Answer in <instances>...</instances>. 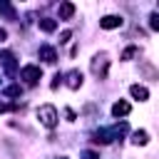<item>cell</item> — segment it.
Returning <instances> with one entry per match:
<instances>
[{
	"mask_svg": "<svg viewBox=\"0 0 159 159\" xmlns=\"http://www.w3.org/2000/svg\"><path fill=\"white\" fill-rule=\"evenodd\" d=\"M132 142H134V144H147V142H149V134H147L144 129H139V132L132 134Z\"/></svg>",
	"mask_w": 159,
	"mask_h": 159,
	"instance_id": "obj_13",
	"label": "cell"
},
{
	"mask_svg": "<svg viewBox=\"0 0 159 159\" xmlns=\"http://www.w3.org/2000/svg\"><path fill=\"white\" fill-rule=\"evenodd\" d=\"M5 37H7V32H5L2 27H0V40H5Z\"/></svg>",
	"mask_w": 159,
	"mask_h": 159,
	"instance_id": "obj_20",
	"label": "cell"
},
{
	"mask_svg": "<svg viewBox=\"0 0 159 159\" xmlns=\"http://www.w3.org/2000/svg\"><path fill=\"white\" fill-rule=\"evenodd\" d=\"M129 92H132V97H134V99H139V102H147V99H149V89H147V87H142V84H132V87H129Z\"/></svg>",
	"mask_w": 159,
	"mask_h": 159,
	"instance_id": "obj_8",
	"label": "cell"
},
{
	"mask_svg": "<svg viewBox=\"0 0 159 159\" xmlns=\"http://www.w3.org/2000/svg\"><path fill=\"white\" fill-rule=\"evenodd\" d=\"M0 12H2V15H7V17H15L12 5H10V2H5V0H0Z\"/></svg>",
	"mask_w": 159,
	"mask_h": 159,
	"instance_id": "obj_15",
	"label": "cell"
},
{
	"mask_svg": "<svg viewBox=\"0 0 159 159\" xmlns=\"http://www.w3.org/2000/svg\"><path fill=\"white\" fill-rule=\"evenodd\" d=\"M107 65H109L107 55L99 52V55H94V60H92V72H94L97 77H104V75H107Z\"/></svg>",
	"mask_w": 159,
	"mask_h": 159,
	"instance_id": "obj_3",
	"label": "cell"
},
{
	"mask_svg": "<svg viewBox=\"0 0 159 159\" xmlns=\"http://www.w3.org/2000/svg\"><path fill=\"white\" fill-rule=\"evenodd\" d=\"M0 65L5 67V72H7V75H15V72H17L15 55H12V52H7V50H2V52H0Z\"/></svg>",
	"mask_w": 159,
	"mask_h": 159,
	"instance_id": "obj_4",
	"label": "cell"
},
{
	"mask_svg": "<svg viewBox=\"0 0 159 159\" xmlns=\"http://www.w3.org/2000/svg\"><path fill=\"white\" fill-rule=\"evenodd\" d=\"M114 139V132L112 129H99V132H94V139L92 142H97V144H109Z\"/></svg>",
	"mask_w": 159,
	"mask_h": 159,
	"instance_id": "obj_9",
	"label": "cell"
},
{
	"mask_svg": "<svg viewBox=\"0 0 159 159\" xmlns=\"http://www.w3.org/2000/svg\"><path fill=\"white\" fill-rule=\"evenodd\" d=\"M70 37H72V32H70V30H65V32H62V35H60V42H67V40H70Z\"/></svg>",
	"mask_w": 159,
	"mask_h": 159,
	"instance_id": "obj_19",
	"label": "cell"
},
{
	"mask_svg": "<svg viewBox=\"0 0 159 159\" xmlns=\"http://www.w3.org/2000/svg\"><path fill=\"white\" fill-rule=\"evenodd\" d=\"M137 52H139V50H137V47H127V50H124V52H122V60H132V57H134V55H137Z\"/></svg>",
	"mask_w": 159,
	"mask_h": 159,
	"instance_id": "obj_16",
	"label": "cell"
},
{
	"mask_svg": "<svg viewBox=\"0 0 159 159\" xmlns=\"http://www.w3.org/2000/svg\"><path fill=\"white\" fill-rule=\"evenodd\" d=\"M82 159H99V154H97V152H89V149H87V152H82Z\"/></svg>",
	"mask_w": 159,
	"mask_h": 159,
	"instance_id": "obj_18",
	"label": "cell"
},
{
	"mask_svg": "<svg viewBox=\"0 0 159 159\" xmlns=\"http://www.w3.org/2000/svg\"><path fill=\"white\" fill-rule=\"evenodd\" d=\"M37 119L42 122V127L52 129V127L57 124V109H55L52 104H42V107L37 109Z\"/></svg>",
	"mask_w": 159,
	"mask_h": 159,
	"instance_id": "obj_1",
	"label": "cell"
},
{
	"mask_svg": "<svg viewBox=\"0 0 159 159\" xmlns=\"http://www.w3.org/2000/svg\"><path fill=\"white\" fill-rule=\"evenodd\" d=\"M60 159H65V157H60Z\"/></svg>",
	"mask_w": 159,
	"mask_h": 159,
	"instance_id": "obj_21",
	"label": "cell"
},
{
	"mask_svg": "<svg viewBox=\"0 0 159 159\" xmlns=\"http://www.w3.org/2000/svg\"><path fill=\"white\" fill-rule=\"evenodd\" d=\"M40 60H45L47 65H55V62H57V52H55V47L42 45V47H40Z\"/></svg>",
	"mask_w": 159,
	"mask_h": 159,
	"instance_id": "obj_6",
	"label": "cell"
},
{
	"mask_svg": "<svg viewBox=\"0 0 159 159\" xmlns=\"http://www.w3.org/2000/svg\"><path fill=\"white\" fill-rule=\"evenodd\" d=\"M75 15V5L72 2H62L60 5V20H70Z\"/></svg>",
	"mask_w": 159,
	"mask_h": 159,
	"instance_id": "obj_11",
	"label": "cell"
},
{
	"mask_svg": "<svg viewBox=\"0 0 159 159\" xmlns=\"http://www.w3.org/2000/svg\"><path fill=\"white\" fill-rule=\"evenodd\" d=\"M122 17L119 15H104L102 20H99V27H104V30H114V27H122Z\"/></svg>",
	"mask_w": 159,
	"mask_h": 159,
	"instance_id": "obj_5",
	"label": "cell"
},
{
	"mask_svg": "<svg viewBox=\"0 0 159 159\" xmlns=\"http://www.w3.org/2000/svg\"><path fill=\"white\" fill-rule=\"evenodd\" d=\"M37 25H40V30H45V32H55V27H57V22L50 20V17H42Z\"/></svg>",
	"mask_w": 159,
	"mask_h": 159,
	"instance_id": "obj_12",
	"label": "cell"
},
{
	"mask_svg": "<svg viewBox=\"0 0 159 159\" xmlns=\"http://www.w3.org/2000/svg\"><path fill=\"white\" fill-rule=\"evenodd\" d=\"M40 77H42V70L37 67V65H25L22 70H20V80H25V84H37L40 82Z\"/></svg>",
	"mask_w": 159,
	"mask_h": 159,
	"instance_id": "obj_2",
	"label": "cell"
},
{
	"mask_svg": "<svg viewBox=\"0 0 159 159\" xmlns=\"http://www.w3.org/2000/svg\"><path fill=\"white\" fill-rule=\"evenodd\" d=\"M129 109H132L129 102H122V99L112 104V114H114V117H124V114H129Z\"/></svg>",
	"mask_w": 159,
	"mask_h": 159,
	"instance_id": "obj_10",
	"label": "cell"
},
{
	"mask_svg": "<svg viewBox=\"0 0 159 159\" xmlns=\"http://www.w3.org/2000/svg\"><path fill=\"white\" fill-rule=\"evenodd\" d=\"M82 72L80 70H72V72H67V87L70 89H80V84H82Z\"/></svg>",
	"mask_w": 159,
	"mask_h": 159,
	"instance_id": "obj_7",
	"label": "cell"
},
{
	"mask_svg": "<svg viewBox=\"0 0 159 159\" xmlns=\"http://www.w3.org/2000/svg\"><path fill=\"white\" fill-rule=\"evenodd\" d=\"M2 92H5L7 97H20V94H22V89H20V84H10V87H5Z\"/></svg>",
	"mask_w": 159,
	"mask_h": 159,
	"instance_id": "obj_14",
	"label": "cell"
},
{
	"mask_svg": "<svg viewBox=\"0 0 159 159\" xmlns=\"http://www.w3.org/2000/svg\"><path fill=\"white\" fill-rule=\"evenodd\" d=\"M149 25H152V30H159V15H157V12L149 17Z\"/></svg>",
	"mask_w": 159,
	"mask_h": 159,
	"instance_id": "obj_17",
	"label": "cell"
}]
</instances>
